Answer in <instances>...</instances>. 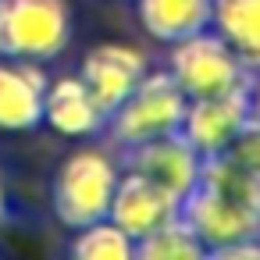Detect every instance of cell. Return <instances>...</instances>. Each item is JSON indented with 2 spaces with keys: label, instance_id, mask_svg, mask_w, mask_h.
Here are the masks:
<instances>
[{
  "label": "cell",
  "instance_id": "6da1fadb",
  "mask_svg": "<svg viewBox=\"0 0 260 260\" xmlns=\"http://www.w3.org/2000/svg\"><path fill=\"white\" fill-rule=\"evenodd\" d=\"M118 178H121V164L104 146L72 150L50 178V210H54V217L68 232L107 217Z\"/></svg>",
  "mask_w": 260,
  "mask_h": 260
},
{
  "label": "cell",
  "instance_id": "7a4b0ae2",
  "mask_svg": "<svg viewBox=\"0 0 260 260\" xmlns=\"http://www.w3.org/2000/svg\"><path fill=\"white\" fill-rule=\"evenodd\" d=\"M75 36L72 0H0V57L57 61Z\"/></svg>",
  "mask_w": 260,
  "mask_h": 260
},
{
  "label": "cell",
  "instance_id": "3957f363",
  "mask_svg": "<svg viewBox=\"0 0 260 260\" xmlns=\"http://www.w3.org/2000/svg\"><path fill=\"white\" fill-rule=\"evenodd\" d=\"M185 107H189V96L182 93V86L171 79L168 68H157V72H146L139 79V86L107 114L104 132L111 136V143H118L125 150L136 143L178 132Z\"/></svg>",
  "mask_w": 260,
  "mask_h": 260
},
{
  "label": "cell",
  "instance_id": "277c9868",
  "mask_svg": "<svg viewBox=\"0 0 260 260\" xmlns=\"http://www.w3.org/2000/svg\"><path fill=\"white\" fill-rule=\"evenodd\" d=\"M168 50H171L168 54V72L189 100L249 89V82H253V72L228 47V40L214 29H203V32L168 47Z\"/></svg>",
  "mask_w": 260,
  "mask_h": 260
},
{
  "label": "cell",
  "instance_id": "5b68a950",
  "mask_svg": "<svg viewBox=\"0 0 260 260\" xmlns=\"http://www.w3.org/2000/svg\"><path fill=\"white\" fill-rule=\"evenodd\" d=\"M182 217L189 221V228L196 232V239L203 242L207 256H214L217 249L239 242V239H253L260 235V210L232 200L228 192L196 182V189L182 200Z\"/></svg>",
  "mask_w": 260,
  "mask_h": 260
},
{
  "label": "cell",
  "instance_id": "8992f818",
  "mask_svg": "<svg viewBox=\"0 0 260 260\" xmlns=\"http://www.w3.org/2000/svg\"><path fill=\"white\" fill-rule=\"evenodd\" d=\"M121 168L139 171L150 182H157L160 189H168L171 196L185 200L200 182L203 157L192 150V143L182 132H171V136H157V139L125 146L121 150Z\"/></svg>",
  "mask_w": 260,
  "mask_h": 260
},
{
  "label": "cell",
  "instance_id": "52a82bcc",
  "mask_svg": "<svg viewBox=\"0 0 260 260\" xmlns=\"http://www.w3.org/2000/svg\"><path fill=\"white\" fill-rule=\"evenodd\" d=\"M246 125H249V89H235V93H221V96L189 100L178 132L207 160V157L228 153V146L239 139V132Z\"/></svg>",
  "mask_w": 260,
  "mask_h": 260
},
{
  "label": "cell",
  "instance_id": "ba28073f",
  "mask_svg": "<svg viewBox=\"0 0 260 260\" xmlns=\"http://www.w3.org/2000/svg\"><path fill=\"white\" fill-rule=\"evenodd\" d=\"M146 72H150L146 54L132 43H96L93 50H86L79 64V79L89 86V93L107 114L139 86Z\"/></svg>",
  "mask_w": 260,
  "mask_h": 260
},
{
  "label": "cell",
  "instance_id": "9c48e42d",
  "mask_svg": "<svg viewBox=\"0 0 260 260\" xmlns=\"http://www.w3.org/2000/svg\"><path fill=\"white\" fill-rule=\"evenodd\" d=\"M50 75L36 61L0 57V132L25 136L43 125V96Z\"/></svg>",
  "mask_w": 260,
  "mask_h": 260
},
{
  "label": "cell",
  "instance_id": "30bf717a",
  "mask_svg": "<svg viewBox=\"0 0 260 260\" xmlns=\"http://www.w3.org/2000/svg\"><path fill=\"white\" fill-rule=\"evenodd\" d=\"M175 214H182L178 196H171L168 189H160L146 175L121 168V178H118V189H114V200H111V210H107V217L118 228H125L132 239H143L157 224L171 221Z\"/></svg>",
  "mask_w": 260,
  "mask_h": 260
},
{
  "label": "cell",
  "instance_id": "8fae6325",
  "mask_svg": "<svg viewBox=\"0 0 260 260\" xmlns=\"http://www.w3.org/2000/svg\"><path fill=\"white\" fill-rule=\"evenodd\" d=\"M43 125L61 139H93L107 128V111L96 104L89 86L75 75H57L47 82Z\"/></svg>",
  "mask_w": 260,
  "mask_h": 260
},
{
  "label": "cell",
  "instance_id": "7c38bea8",
  "mask_svg": "<svg viewBox=\"0 0 260 260\" xmlns=\"http://www.w3.org/2000/svg\"><path fill=\"white\" fill-rule=\"evenodd\" d=\"M139 29L164 47H175L203 29H210L214 0H132Z\"/></svg>",
  "mask_w": 260,
  "mask_h": 260
},
{
  "label": "cell",
  "instance_id": "4fadbf2b",
  "mask_svg": "<svg viewBox=\"0 0 260 260\" xmlns=\"http://www.w3.org/2000/svg\"><path fill=\"white\" fill-rule=\"evenodd\" d=\"M210 29L228 40L253 75H260V0H214Z\"/></svg>",
  "mask_w": 260,
  "mask_h": 260
},
{
  "label": "cell",
  "instance_id": "5bb4252c",
  "mask_svg": "<svg viewBox=\"0 0 260 260\" xmlns=\"http://www.w3.org/2000/svg\"><path fill=\"white\" fill-rule=\"evenodd\" d=\"M68 256H75V260H136V239L125 228H118L111 217H100L82 228H72Z\"/></svg>",
  "mask_w": 260,
  "mask_h": 260
},
{
  "label": "cell",
  "instance_id": "9a60e30c",
  "mask_svg": "<svg viewBox=\"0 0 260 260\" xmlns=\"http://www.w3.org/2000/svg\"><path fill=\"white\" fill-rule=\"evenodd\" d=\"M136 256L139 260H200V256H207V249L196 239V232L189 228V221L182 214H175L171 221H164L153 232H146L143 239H136Z\"/></svg>",
  "mask_w": 260,
  "mask_h": 260
},
{
  "label": "cell",
  "instance_id": "2e32d148",
  "mask_svg": "<svg viewBox=\"0 0 260 260\" xmlns=\"http://www.w3.org/2000/svg\"><path fill=\"white\" fill-rule=\"evenodd\" d=\"M228 157L232 160H239L246 171H253V175H260V125H246L242 132H239V139L228 146Z\"/></svg>",
  "mask_w": 260,
  "mask_h": 260
},
{
  "label": "cell",
  "instance_id": "e0dca14e",
  "mask_svg": "<svg viewBox=\"0 0 260 260\" xmlns=\"http://www.w3.org/2000/svg\"><path fill=\"white\" fill-rule=\"evenodd\" d=\"M214 256H217V260H260V235H253V239H239V242L217 249Z\"/></svg>",
  "mask_w": 260,
  "mask_h": 260
},
{
  "label": "cell",
  "instance_id": "ac0fdd59",
  "mask_svg": "<svg viewBox=\"0 0 260 260\" xmlns=\"http://www.w3.org/2000/svg\"><path fill=\"white\" fill-rule=\"evenodd\" d=\"M249 121L260 125V75H253L249 82Z\"/></svg>",
  "mask_w": 260,
  "mask_h": 260
},
{
  "label": "cell",
  "instance_id": "d6986e66",
  "mask_svg": "<svg viewBox=\"0 0 260 260\" xmlns=\"http://www.w3.org/2000/svg\"><path fill=\"white\" fill-rule=\"evenodd\" d=\"M11 217V200H8V185H4V171H0V228Z\"/></svg>",
  "mask_w": 260,
  "mask_h": 260
}]
</instances>
